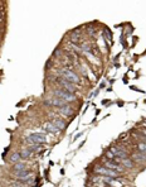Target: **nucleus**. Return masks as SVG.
Masks as SVG:
<instances>
[{"instance_id":"20e7f679","label":"nucleus","mask_w":146,"mask_h":187,"mask_svg":"<svg viewBox=\"0 0 146 187\" xmlns=\"http://www.w3.org/2000/svg\"><path fill=\"white\" fill-rule=\"evenodd\" d=\"M57 82L62 86V90H64V91H67V92H76V86H74V84H72V82H69V81H67V80H64L63 77H61V79H57Z\"/></svg>"},{"instance_id":"6e6552de","label":"nucleus","mask_w":146,"mask_h":187,"mask_svg":"<svg viewBox=\"0 0 146 187\" xmlns=\"http://www.w3.org/2000/svg\"><path fill=\"white\" fill-rule=\"evenodd\" d=\"M44 130L45 132H48V133H53V134H55V133H59L61 132V129L59 128H57L52 121L50 123H47V124H44Z\"/></svg>"},{"instance_id":"2eb2a0df","label":"nucleus","mask_w":146,"mask_h":187,"mask_svg":"<svg viewBox=\"0 0 146 187\" xmlns=\"http://www.w3.org/2000/svg\"><path fill=\"white\" fill-rule=\"evenodd\" d=\"M121 162H122V164H124L125 167H127V168H132V167H134V163H132V161H130L129 158H126V159H122Z\"/></svg>"},{"instance_id":"5701e85b","label":"nucleus","mask_w":146,"mask_h":187,"mask_svg":"<svg viewBox=\"0 0 146 187\" xmlns=\"http://www.w3.org/2000/svg\"><path fill=\"white\" fill-rule=\"evenodd\" d=\"M97 94H98V90H96V91H95V92L92 94V96H93V95H95V96H96V95H97Z\"/></svg>"},{"instance_id":"423d86ee","label":"nucleus","mask_w":146,"mask_h":187,"mask_svg":"<svg viewBox=\"0 0 146 187\" xmlns=\"http://www.w3.org/2000/svg\"><path fill=\"white\" fill-rule=\"evenodd\" d=\"M15 176H16L20 181H23V182H26V181L32 180V172L28 171V170H24V171H16V172H15Z\"/></svg>"},{"instance_id":"9b49d317","label":"nucleus","mask_w":146,"mask_h":187,"mask_svg":"<svg viewBox=\"0 0 146 187\" xmlns=\"http://www.w3.org/2000/svg\"><path fill=\"white\" fill-rule=\"evenodd\" d=\"M13 170H14L15 172H16V171H24V170H26V167H25V164H24L23 162H18V163H14Z\"/></svg>"},{"instance_id":"9d476101","label":"nucleus","mask_w":146,"mask_h":187,"mask_svg":"<svg viewBox=\"0 0 146 187\" xmlns=\"http://www.w3.org/2000/svg\"><path fill=\"white\" fill-rule=\"evenodd\" d=\"M61 113L63 114V115H71L72 113H73V110H72V107L69 106V105H66V106H63V107H61Z\"/></svg>"},{"instance_id":"b1692460","label":"nucleus","mask_w":146,"mask_h":187,"mask_svg":"<svg viewBox=\"0 0 146 187\" xmlns=\"http://www.w3.org/2000/svg\"><path fill=\"white\" fill-rule=\"evenodd\" d=\"M0 19H1V15H0Z\"/></svg>"},{"instance_id":"f8f14e48","label":"nucleus","mask_w":146,"mask_h":187,"mask_svg":"<svg viewBox=\"0 0 146 187\" xmlns=\"http://www.w3.org/2000/svg\"><path fill=\"white\" fill-rule=\"evenodd\" d=\"M52 123H53V124H54L57 128H59L61 130H62V129L66 126L64 121H63V120H61V119H53V120H52Z\"/></svg>"},{"instance_id":"0eeeda50","label":"nucleus","mask_w":146,"mask_h":187,"mask_svg":"<svg viewBox=\"0 0 146 187\" xmlns=\"http://www.w3.org/2000/svg\"><path fill=\"white\" fill-rule=\"evenodd\" d=\"M45 104L47 105H52V106H58V107H63L67 105V102H64L63 100L58 99V97H52L49 100H45Z\"/></svg>"},{"instance_id":"6ab92c4d","label":"nucleus","mask_w":146,"mask_h":187,"mask_svg":"<svg viewBox=\"0 0 146 187\" xmlns=\"http://www.w3.org/2000/svg\"><path fill=\"white\" fill-rule=\"evenodd\" d=\"M81 51H83V52H91V46L90 44H83V46H81Z\"/></svg>"},{"instance_id":"f3484780","label":"nucleus","mask_w":146,"mask_h":187,"mask_svg":"<svg viewBox=\"0 0 146 187\" xmlns=\"http://www.w3.org/2000/svg\"><path fill=\"white\" fill-rule=\"evenodd\" d=\"M42 144H30L29 147H28V149H30L32 152H37V151H39L42 147H40Z\"/></svg>"},{"instance_id":"4be33fe9","label":"nucleus","mask_w":146,"mask_h":187,"mask_svg":"<svg viewBox=\"0 0 146 187\" xmlns=\"http://www.w3.org/2000/svg\"><path fill=\"white\" fill-rule=\"evenodd\" d=\"M105 86H106V84H105V82H101V85H100V89H103Z\"/></svg>"},{"instance_id":"f03ea898","label":"nucleus","mask_w":146,"mask_h":187,"mask_svg":"<svg viewBox=\"0 0 146 187\" xmlns=\"http://www.w3.org/2000/svg\"><path fill=\"white\" fill-rule=\"evenodd\" d=\"M53 95H55V97L63 100L64 102H71V101H74V100H76V96H74L73 94L67 92V91L62 90V89H57V90H54V91H53Z\"/></svg>"},{"instance_id":"4468645a","label":"nucleus","mask_w":146,"mask_h":187,"mask_svg":"<svg viewBox=\"0 0 146 187\" xmlns=\"http://www.w3.org/2000/svg\"><path fill=\"white\" fill-rule=\"evenodd\" d=\"M134 158H135V161H137V162H146V154H144V153H139V154H136Z\"/></svg>"},{"instance_id":"aec40b11","label":"nucleus","mask_w":146,"mask_h":187,"mask_svg":"<svg viewBox=\"0 0 146 187\" xmlns=\"http://www.w3.org/2000/svg\"><path fill=\"white\" fill-rule=\"evenodd\" d=\"M71 39H72V42L77 43V42L79 41V34H74V33H73V35L71 37Z\"/></svg>"},{"instance_id":"ddd939ff","label":"nucleus","mask_w":146,"mask_h":187,"mask_svg":"<svg viewBox=\"0 0 146 187\" xmlns=\"http://www.w3.org/2000/svg\"><path fill=\"white\" fill-rule=\"evenodd\" d=\"M20 159H21L20 153H14V154L10 157V161H11L13 163H18V162H20Z\"/></svg>"},{"instance_id":"f257e3e1","label":"nucleus","mask_w":146,"mask_h":187,"mask_svg":"<svg viewBox=\"0 0 146 187\" xmlns=\"http://www.w3.org/2000/svg\"><path fill=\"white\" fill-rule=\"evenodd\" d=\"M29 144H44L47 143V137L43 133H33L26 137L25 139Z\"/></svg>"},{"instance_id":"412c9836","label":"nucleus","mask_w":146,"mask_h":187,"mask_svg":"<svg viewBox=\"0 0 146 187\" xmlns=\"http://www.w3.org/2000/svg\"><path fill=\"white\" fill-rule=\"evenodd\" d=\"M88 34H90V35H92V34H95V28H92V27H90V28H88Z\"/></svg>"},{"instance_id":"1a4fd4ad","label":"nucleus","mask_w":146,"mask_h":187,"mask_svg":"<svg viewBox=\"0 0 146 187\" xmlns=\"http://www.w3.org/2000/svg\"><path fill=\"white\" fill-rule=\"evenodd\" d=\"M106 167H107V168H110V170H112V171H116L117 173H120V172H121V168L119 167V164H117V163H113V162H106Z\"/></svg>"},{"instance_id":"dca6fc26","label":"nucleus","mask_w":146,"mask_h":187,"mask_svg":"<svg viewBox=\"0 0 146 187\" xmlns=\"http://www.w3.org/2000/svg\"><path fill=\"white\" fill-rule=\"evenodd\" d=\"M32 153H33V152H32L30 149H28V148H26V149H24V151L20 153V156H21L23 158H29V157L32 156Z\"/></svg>"},{"instance_id":"a211bd4d","label":"nucleus","mask_w":146,"mask_h":187,"mask_svg":"<svg viewBox=\"0 0 146 187\" xmlns=\"http://www.w3.org/2000/svg\"><path fill=\"white\" fill-rule=\"evenodd\" d=\"M137 148H139V151H140L141 153L146 154V143H140V144L137 145Z\"/></svg>"},{"instance_id":"39448f33","label":"nucleus","mask_w":146,"mask_h":187,"mask_svg":"<svg viewBox=\"0 0 146 187\" xmlns=\"http://www.w3.org/2000/svg\"><path fill=\"white\" fill-rule=\"evenodd\" d=\"M96 172L100 173V175L111 177V178H117V176H119V173L116 171H112V170H110L107 167H98V168H96Z\"/></svg>"},{"instance_id":"7ed1b4c3","label":"nucleus","mask_w":146,"mask_h":187,"mask_svg":"<svg viewBox=\"0 0 146 187\" xmlns=\"http://www.w3.org/2000/svg\"><path fill=\"white\" fill-rule=\"evenodd\" d=\"M61 75L64 80L72 82V84H79V77L77 76V73H74L73 71L68 70V68H62L61 70Z\"/></svg>"}]
</instances>
